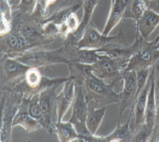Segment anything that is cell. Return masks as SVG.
Instances as JSON below:
<instances>
[{
    "mask_svg": "<svg viewBox=\"0 0 159 142\" xmlns=\"http://www.w3.org/2000/svg\"><path fill=\"white\" fill-rule=\"evenodd\" d=\"M118 83H106V81L90 73L85 77L83 82V90L87 101H93L97 107L107 106L112 103H118L120 101V94L114 90Z\"/></svg>",
    "mask_w": 159,
    "mask_h": 142,
    "instance_id": "6da1fadb",
    "label": "cell"
},
{
    "mask_svg": "<svg viewBox=\"0 0 159 142\" xmlns=\"http://www.w3.org/2000/svg\"><path fill=\"white\" fill-rule=\"evenodd\" d=\"M23 96L18 93L1 90V116H0V141H11L13 120L17 113Z\"/></svg>",
    "mask_w": 159,
    "mask_h": 142,
    "instance_id": "7a4b0ae2",
    "label": "cell"
},
{
    "mask_svg": "<svg viewBox=\"0 0 159 142\" xmlns=\"http://www.w3.org/2000/svg\"><path fill=\"white\" fill-rule=\"evenodd\" d=\"M67 80V78H50L43 76L38 67H31L27 71L25 78L14 86L9 91H15L23 97L29 98L54 85H61Z\"/></svg>",
    "mask_w": 159,
    "mask_h": 142,
    "instance_id": "3957f363",
    "label": "cell"
},
{
    "mask_svg": "<svg viewBox=\"0 0 159 142\" xmlns=\"http://www.w3.org/2000/svg\"><path fill=\"white\" fill-rule=\"evenodd\" d=\"M15 58L26 66L38 68L61 63L67 65L70 62L63 45L54 50L33 48Z\"/></svg>",
    "mask_w": 159,
    "mask_h": 142,
    "instance_id": "277c9868",
    "label": "cell"
},
{
    "mask_svg": "<svg viewBox=\"0 0 159 142\" xmlns=\"http://www.w3.org/2000/svg\"><path fill=\"white\" fill-rule=\"evenodd\" d=\"M14 12L15 15H12V27L10 32L3 36H0V49L2 55L15 58L31 49L21 33L20 14L18 11H14Z\"/></svg>",
    "mask_w": 159,
    "mask_h": 142,
    "instance_id": "5b68a950",
    "label": "cell"
},
{
    "mask_svg": "<svg viewBox=\"0 0 159 142\" xmlns=\"http://www.w3.org/2000/svg\"><path fill=\"white\" fill-rule=\"evenodd\" d=\"M135 40L137 42L136 50L130 58L124 72L151 68L159 57V50L153 41L146 40L137 34Z\"/></svg>",
    "mask_w": 159,
    "mask_h": 142,
    "instance_id": "8992f818",
    "label": "cell"
},
{
    "mask_svg": "<svg viewBox=\"0 0 159 142\" xmlns=\"http://www.w3.org/2000/svg\"><path fill=\"white\" fill-rule=\"evenodd\" d=\"M30 66L22 63L16 58L2 55L0 63L1 90H11L14 86L25 78Z\"/></svg>",
    "mask_w": 159,
    "mask_h": 142,
    "instance_id": "52a82bcc",
    "label": "cell"
},
{
    "mask_svg": "<svg viewBox=\"0 0 159 142\" xmlns=\"http://www.w3.org/2000/svg\"><path fill=\"white\" fill-rule=\"evenodd\" d=\"M20 12V11H19ZM20 27L22 36L26 39L30 49L52 43L55 39L44 34L42 24L34 20L30 15L20 13Z\"/></svg>",
    "mask_w": 159,
    "mask_h": 142,
    "instance_id": "ba28073f",
    "label": "cell"
},
{
    "mask_svg": "<svg viewBox=\"0 0 159 142\" xmlns=\"http://www.w3.org/2000/svg\"><path fill=\"white\" fill-rule=\"evenodd\" d=\"M60 85H54L45 88L39 92V103H40L42 113H43V129L48 134L52 135L54 133V125L57 122V103L56 90Z\"/></svg>",
    "mask_w": 159,
    "mask_h": 142,
    "instance_id": "9c48e42d",
    "label": "cell"
},
{
    "mask_svg": "<svg viewBox=\"0 0 159 142\" xmlns=\"http://www.w3.org/2000/svg\"><path fill=\"white\" fill-rule=\"evenodd\" d=\"M101 56L96 62L92 65L93 73L95 76L110 83H118L123 80L124 67L119 62L107 55L100 54Z\"/></svg>",
    "mask_w": 159,
    "mask_h": 142,
    "instance_id": "30bf717a",
    "label": "cell"
},
{
    "mask_svg": "<svg viewBox=\"0 0 159 142\" xmlns=\"http://www.w3.org/2000/svg\"><path fill=\"white\" fill-rule=\"evenodd\" d=\"M123 88L121 92L119 93V122H120L123 113L126 108L130 107V109L134 110L135 103L138 97L136 71L124 72L123 73Z\"/></svg>",
    "mask_w": 159,
    "mask_h": 142,
    "instance_id": "8fae6325",
    "label": "cell"
},
{
    "mask_svg": "<svg viewBox=\"0 0 159 142\" xmlns=\"http://www.w3.org/2000/svg\"><path fill=\"white\" fill-rule=\"evenodd\" d=\"M121 34V30L116 36H106L101 34L98 29L90 22L84 30L83 35L75 43L78 49H93L98 50L112 42L119 39Z\"/></svg>",
    "mask_w": 159,
    "mask_h": 142,
    "instance_id": "7c38bea8",
    "label": "cell"
},
{
    "mask_svg": "<svg viewBox=\"0 0 159 142\" xmlns=\"http://www.w3.org/2000/svg\"><path fill=\"white\" fill-rule=\"evenodd\" d=\"M29 98L23 97L22 101L19 106L17 113L13 120V127L20 126L27 133L39 132L43 129V126L38 121L29 113L28 111V103Z\"/></svg>",
    "mask_w": 159,
    "mask_h": 142,
    "instance_id": "4fadbf2b",
    "label": "cell"
},
{
    "mask_svg": "<svg viewBox=\"0 0 159 142\" xmlns=\"http://www.w3.org/2000/svg\"><path fill=\"white\" fill-rule=\"evenodd\" d=\"M75 95V83L70 77L69 80L63 83L62 90L56 97L57 114V121H62L65 113L73 103Z\"/></svg>",
    "mask_w": 159,
    "mask_h": 142,
    "instance_id": "5bb4252c",
    "label": "cell"
},
{
    "mask_svg": "<svg viewBox=\"0 0 159 142\" xmlns=\"http://www.w3.org/2000/svg\"><path fill=\"white\" fill-rule=\"evenodd\" d=\"M88 104L85 98L83 85L75 84V95L72 103V111L69 121L72 124L86 123Z\"/></svg>",
    "mask_w": 159,
    "mask_h": 142,
    "instance_id": "9a60e30c",
    "label": "cell"
},
{
    "mask_svg": "<svg viewBox=\"0 0 159 142\" xmlns=\"http://www.w3.org/2000/svg\"><path fill=\"white\" fill-rule=\"evenodd\" d=\"M136 22V34L146 40L159 25V15L151 10H147Z\"/></svg>",
    "mask_w": 159,
    "mask_h": 142,
    "instance_id": "2e32d148",
    "label": "cell"
},
{
    "mask_svg": "<svg viewBox=\"0 0 159 142\" xmlns=\"http://www.w3.org/2000/svg\"><path fill=\"white\" fill-rule=\"evenodd\" d=\"M134 112L130 111L128 118L124 124L121 125L118 121L116 129L107 136H105V142H130L133 141L135 127L130 126V120L132 119Z\"/></svg>",
    "mask_w": 159,
    "mask_h": 142,
    "instance_id": "e0dca14e",
    "label": "cell"
},
{
    "mask_svg": "<svg viewBox=\"0 0 159 142\" xmlns=\"http://www.w3.org/2000/svg\"><path fill=\"white\" fill-rule=\"evenodd\" d=\"M126 8V0H116L111 4V11L105 25L102 34L107 36L124 17Z\"/></svg>",
    "mask_w": 159,
    "mask_h": 142,
    "instance_id": "ac0fdd59",
    "label": "cell"
},
{
    "mask_svg": "<svg viewBox=\"0 0 159 142\" xmlns=\"http://www.w3.org/2000/svg\"><path fill=\"white\" fill-rule=\"evenodd\" d=\"M88 109L86 118V125L93 134L95 135L107 111V106L98 108L93 101L88 102Z\"/></svg>",
    "mask_w": 159,
    "mask_h": 142,
    "instance_id": "d6986e66",
    "label": "cell"
},
{
    "mask_svg": "<svg viewBox=\"0 0 159 142\" xmlns=\"http://www.w3.org/2000/svg\"><path fill=\"white\" fill-rule=\"evenodd\" d=\"M151 73H150L146 85L140 91L136 98V101H135L134 106V113L135 116V128L145 122V112H146L147 99H148V95L151 87Z\"/></svg>",
    "mask_w": 159,
    "mask_h": 142,
    "instance_id": "ffe728a7",
    "label": "cell"
},
{
    "mask_svg": "<svg viewBox=\"0 0 159 142\" xmlns=\"http://www.w3.org/2000/svg\"><path fill=\"white\" fill-rule=\"evenodd\" d=\"M102 0H83L82 7L83 9V15L80 24L79 28L75 33L72 34L77 40L81 38L87 25L90 22L93 11L96 7L102 4Z\"/></svg>",
    "mask_w": 159,
    "mask_h": 142,
    "instance_id": "44dd1931",
    "label": "cell"
},
{
    "mask_svg": "<svg viewBox=\"0 0 159 142\" xmlns=\"http://www.w3.org/2000/svg\"><path fill=\"white\" fill-rule=\"evenodd\" d=\"M148 0H126V8L123 18L137 21L148 10Z\"/></svg>",
    "mask_w": 159,
    "mask_h": 142,
    "instance_id": "7402d4cb",
    "label": "cell"
},
{
    "mask_svg": "<svg viewBox=\"0 0 159 142\" xmlns=\"http://www.w3.org/2000/svg\"><path fill=\"white\" fill-rule=\"evenodd\" d=\"M54 133L60 142L75 141L78 137V132L70 121H57L54 125Z\"/></svg>",
    "mask_w": 159,
    "mask_h": 142,
    "instance_id": "603a6c76",
    "label": "cell"
},
{
    "mask_svg": "<svg viewBox=\"0 0 159 142\" xmlns=\"http://www.w3.org/2000/svg\"><path fill=\"white\" fill-rule=\"evenodd\" d=\"M70 77L77 85H83L85 77L92 73V65L80 63L76 62H70L67 64Z\"/></svg>",
    "mask_w": 159,
    "mask_h": 142,
    "instance_id": "cb8c5ba5",
    "label": "cell"
},
{
    "mask_svg": "<svg viewBox=\"0 0 159 142\" xmlns=\"http://www.w3.org/2000/svg\"><path fill=\"white\" fill-rule=\"evenodd\" d=\"M156 92H155V84L151 74V83L149 89L148 99H147L146 112H145V122L149 126L154 127L156 122Z\"/></svg>",
    "mask_w": 159,
    "mask_h": 142,
    "instance_id": "d4e9b609",
    "label": "cell"
},
{
    "mask_svg": "<svg viewBox=\"0 0 159 142\" xmlns=\"http://www.w3.org/2000/svg\"><path fill=\"white\" fill-rule=\"evenodd\" d=\"M12 27V10L7 0H0V36L10 32Z\"/></svg>",
    "mask_w": 159,
    "mask_h": 142,
    "instance_id": "484cf974",
    "label": "cell"
},
{
    "mask_svg": "<svg viewBox=\"0 0 159 142\" xmlns=\"http://www.w3.org/2000/svg\"><path fill=\"white\" fill-rule=\"evenodd\" d=\"M58 0H37L34 11L30 16L37 22L41 23L48 17L50 8L55 5Z\"/></svg>",
    "mask_w": 159,
    "mask_h": 142,
    "instance_id": "4316f807",
    "label": "cell"
},
{
    "mask_svg": "<svg viewBox=\"0 0 159 142\" xmlns=\"http://www.w3.org/2000/svg\"><path fill=\"white\" fill-rule=\"evenodd\" d=\"M28 111L32 117L38 121L41 124H43V117L40 103H39V94H34L30 97L29 103H28Z\"/></svg>",
    "mask_w": 159,
    "mask_h": 142,
    "instance_id": "83f0119b",
    "label": "cell"
},
{
    "mask_svg": "<svg viewBox=\"0 0 159 142\" xmlns=\"http://www.w3.org/2000/svg\"><path fill=\"white\" fill-rule=\"evenodd\" d=\"M153 128L149 126L146 122L135 128L132 142H147L151 138Z\"/></svg>",
    "mask_w": 159,
    "mask_h": 142,
    "instance_id": "f1b7e54d",
    "label": "cell"
},
{
    "mask_svg": "<svg viewBox=\"0 0 159 142\" xmlns=\"http://www.w3.org/2000/svg\"><path fill=\"white\" fill-rule=\"evenodd\" d=\"M42 27L46 36L55 39L58 37L60 38V34H61V25H60L56 24L52 22H48L43 23Z\"/></svg>",
    "mask_w": 159,
    "mask_h": 142,
    "instance_id": "f546056e",
    "label": "cell"
},
{
    "mask_svg": "<svg viewBox=\"0 0 159 142\" xmlns=\"http://www.w3.org/2000/svg\"><path fill=\"white\" fill-rule=\"evenodd\" d=\"M151 68H144L139 69L136 71V77H137V95H139V93L143 89V88L146 85L148 79L149 78L151 73Z\"/></svg>",
    "mask_w": 159,
    "mask_h": 142,
    "instance_id": "4dcf8cb0",
    "label": "cell"
},
{
    "mask_svg": "<svg viewBox=\"0 0 159 142\" xmlns=\"http://www.w3.org/2000/svg\"><path fill=\"white\" fill-rule=\"evenodd\" d=\"M37 0H22L18 10L16 11H20L22 14H28L31 15L34 11V7L37 3Z\"/></svg>",
    "mask_w": 159,
    "mask_h": 142,
    "instance_id": "1f68e13d",
    "label": "cell"
},
{
    "mask_svg": "<svg viewBox=\"0 0 159 142\" xmlns=\"http://www.w3.org/2000/svg\"><path fill=\"white\" fill-rule=\"evenodd\" d=\"M151 72L155 84V91H156L159 89V57L151 67Z\"/></svg>",
    "mask_w": 159,
    "mask_h": 142,
    "instance_id": "d6a6232c",
    "label": "cell"
},
{
    "mask_svg": "<svg viewBox=\"0 0 159 142\" xmlns=\"http://www.w3.org/2000/svg\"><path fill=\"white\" fill-rule=\"evenodd\" d=\"M149 142H159V124L158 123L154 125Z\"/></svg>",
    "mask_w": 159,
    "mask_h": 142,
    "instance_id": "836d02e7",
    "label": "cell"
},
{
    "mask_svg": "<svg viewBox=\"0 0 159 142\" xmlns=\"http://www.w3.org/2000/svg\"><path fill=\"white\" fill-rule=\"evenodd\" d=\"M148 8L159 15V0H151L149 2Z\"/></svg>",
    "mask_w": 159,
    "mask_h": 142,
    "instance_id": "e575fe53",
    "label": "cell"
},
{
    "mask_svg": "<svg viewBox=\"0 0 159 142\" xmlns=\"http://www.w3.org/2000/svg\"><path fill=\"white\" fill-rule=\"evenodd\" d=\"M7 2L12 10V11H14L18 10L21 2H22V0H7Z\"/></svg>",
    "mask_w": 159,
    "mask_h": 142,
    "instance_id": "d590c367",
    "label": "cell"
},
{
    "mask_svg": "<svg viewBox=\"0 0 159 142\" xmlns=\"http://www.w3.org/2000/svg\"><path fill=\"white\" fill-rule=\"evenodd\" d=\"M156 92V123L159 124V89Z\"/></svg>",
    "mask_w": 159,
    "mask_h": 142,
    "instance_id": "8d00e7d4",
    "label": "cell"
},
{
    "mask_svg": "<svg viewBox=\"0 0 159 142\" xmlns=\"http://www.w3.org/2000/svg\"><path fill=\"white\" fill-rule=\"evenodd\" d=\"M153 42L154 43V44H155V45H156V43H158V42H159V31H158V34H157V36H156V38H155V39H154Z\"/></svg>",
    "mask_w": 159,
    "mask_h": 142,
    "instance_id": "74e56055",
    "label": "cell"
},
{
    "mask_svg": "<svg viewBox=\"0 0 159 142\" xmlns=\"http://www.w3.org/2000/svg\"><path fill=\"white\" fill-rule=\"evenodd\" d=\"M156 47L158 49V50H159V42L156 44Z\"/></svg>",
    "mask_w": 159,
    "mask_h": 142,
    "instance_id": "f35d334b",
    "label": "cell"
},
{
    "mask_svg": "<svg viewBox=\"0 0 159 142\" xmlns=\"http://www.w3.org/2000/svg\"><path fill=\"white\" fill-rule=\"evenodd\" d=\"M116 0H111V4H113V3H114V2H115Z\"/></svg>",
    "mask_w": 159,
    "mask_h": 142,
    "instance_id": "ab89813d",
    "label": "cell"
},
{
    "mask_svg": "<svg viewBox=\"0 0 159 142\" xmlns=\"http://www.w3.org/2000/svg\"><path fill=\"white\" fill-rule=\"evenodd\" d=\"M70 1H83V0H70Z\"/></svg>",
    "mask_w": 159,
    "mask_h": 142,
    "instance_id": "60d3db41",
    "label": "cell"
}]
</instances>
